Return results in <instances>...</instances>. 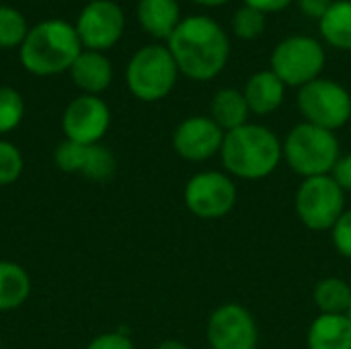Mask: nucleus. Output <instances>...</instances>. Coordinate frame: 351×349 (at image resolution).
Instances as JSON below:
<instances>
[{
    "label": "nucleus",
    "mask_w": 351,
    "mask_h": 349,
    "mask_svg": "<svg viewBox=\"0 0 351 349\" xmlns=\"http://www.w3.org/2000/svg\"><path fill=\"white\" fill-rule=\"evenodd\" d=\"M179 74L195 82L214 80L228 64L230 39L226 31L208 14L181 19L167 41Z\"/></svg>",
    "instance_id": "obj_1"
},
{
    "label": "nucleus",
    "mask_w": 351,
    "mask_h": 349,
    "mask_svg": "<svg viewBox=\"0 0 351 349\" xmlns=\"http://www.w3.org/2000/svg\"><path fill=\"white\" fill-rule=\"evenodd\" d=\"M220 158L228 175L245 181H259L280 167L284 148L274 130L261 123H245L224 134Z\"/></svg>",
    "instance_id": "obj_2"
},
{
    "label": "nucleus",
    "mask_w": 351,
    "mask_h": 349,
    "mask_svg": "<svg viewBox=\"0 0 351 349\" xmlns=\"http://www.w3.org/2000/svg\"><path fill=\"white\" fill-rule=\"evenodd\" d=\"M82 49L72 23L64 19H45L29 29L19 47V60L33 76H56L68 72Z\"/></svg>",
    "instance_id": "obj_3"
},
{
    "label": "nucleus",
    "mask_w": 351,
    "mask_h": 349,
    "mask_svg": "<svg viewBox=\"0 0 351 349\" xmlns=\"http://www.w3.org/2000/svg\"><path fill=\"white\" fill-rule=\"evenodd\" d=\"M282 148L288 167L304 179L331 175L335 163L341 156L335 132L323 130L306 121L294 125L288 132L286 140L282 142Z\"/></svg>",
    "instance_id": "obj_4"
},
{
    "label": "nucleus",
    "mask_w": 351,
    "mask_h": 349,
    "mask_svg": "<svg viewBox=\"0 0 351 349\" xmlns=\"http://www.w3.org/2000/svg\"><path fill=\"white\" fill-rule=\"evenodd\" d=\"M179 78V68L167 45L150 43L140 47L128 62L125 84L130 93L144 101L156 103L171 95Z\"/></svg>",
    "instance_id": "obj_5"
},
{
    "label": "nucleus",
    "mask_w": 351,
    "mask_h": 349,
    "mask_svg": "<svg viewBox=\"0 0 351 349\" xmlns=\"http://www.w3.org/2000/svg\"><path fill=\"white\" fill-rule=\"evenodd\" d=\"M325 47L311 35H290L282 39L269 60V70L286 84L300 88L317 78L325 70Z\"/></svg>",
    "instance_id": "obj_6"
},
{
    "label": "nucleus",
    "mask_w": 351,
    "mask_h": 349,
    "mask_svg": "<svg viewBox=\"0 0 351 349\" xmlns=\"http://www.w3.org/2000/svg\"><path fill=\"white\" fill-rule=\"evenodd\" d=\"M294 210L308 230H331L346 212V191L331 175L304 179L296 189Z\"/></svg>",
    "instance_id": "obj_7"
},
{
    "label": "nucleus",
    "mask_w": 351,
    "mask_h": 349,
    "mask_svg": "<svg viewBox=\"0 0 351 349\" xmlns=\"http://www.w3.org/2000/svg\"><path fill=\"white\" fill-rule=\"evenodd\" d=\"M298 111L306 123L337 132L351 119L350 91L329 78H317L298 88Z\"/></svg>",
    "instance_id": "obj_8"
},
{
    "label": "nucleus",
    "mask_w": 351,
    "mask_h": 349,
    "mask_svg": "<svg viewBox=\"0 0 351 349\" xmlns=\"http://www.w3.org/2000/svg\"><path fill=\"white\" fill-rule=\"evenodd\" d=\"M237 183L230 175L220 171L195 173L183 191L187 210L202 220H220L237 206Z\"/></svg>",
    "instance_id": "obj_9"
},
{
    "label": "nucleus",
    "mask_w": 351,
    "mask_h": 349,
    "mask_svg": "<svg viewBox=\"0 0 351 349\" xmlns=\"http://www.w3.org/2000/svg\"><path fill=\"white\" fill-rule=\"evenodd\" d=\"M74 27L84 49L105 53L123 37L125 14L113 0H90L82 6Z\"/></svg>",
    "instance_id": "obj_10"
},
{
    "label": "nucleus",
    "mask_w": 351,
    "mask_h": 349,
    "mask_svg": "<svg viewBox=\"0 0 351 349\" xmlns=\"http://www.w3.org/2000/svg\"><path fill=\"white\" fill-rule=\"evenodd\" d=\"M206 337L212 349H255L259 331L253 315L245 306L228 302L210 315Z\"/></svg>",
    "instance_id": "obj_11"
},
{
    "label": "nucleus",
    "mask_w": 351,
    "mask_h": 349,
    "mask_svg": "<svg viewBox=\"0 0 351 349\" xmlns=\"http://www.w3.org/2000/svg\"><path fill=\"white\" fill-rule=\"evenodd\" d=\"M111 125L109 105L97 95H80L68 103L62 115L66 140L90 146L99 144Z\"/></svg>",
    "instance_id": "obj_12"
},
{
    "label": "nucleus",
    "mask_w": 351,
    "mask_h": 349,
    "mask_svg": "<svg viewBox=\"0 0 351 349\" xmlns=\"http://www.w3.org/2000/svg\"><path fill=\"white\" fill-rule=\"evenodd\" d=\"M224 130L206 115H191L183 119L173 132L175 152L189 163H204L220 154Z\"/></svg>",
    "instance_id": "obj_13"
},
{
    "label": "nucleus",
    "mask_w": 351,
    "mask_h": 349,
    "mask_svg": "<svg viewBox=\"0 0 351 349\" xmlns=\"http://www.w3.org/2000/svg\"><path fill=\"white\" fill-rule=\"evenodd\" d=\"M72 82L84 93V95H101L109 88L113 80V64L103 51H90L82 49V53L76 58L72 68L68 70Z\"/></svg>",
    "instance_id": "obj_14"
},
{
    "label": "nucleus",
    "mask_w": 351,
    "mask_h": 349,
    "mask_svg": "<svg viewBox=\"0 0 351 349\" xmlns=\"http://www.w3.org/2000/svg\"><path fill=\"white\" fill-rule=\"evenodd\" d=\"M245 101L249 105V111L255 115H269L278 111L286 97V84L267 68L255 72L245 88H243Z\"/></svg>",
    "instance_id": "obj_15"
},
{
    "label": "nucleus",
    "mask_w": 351,
    "mask_h": 349,
    "mask_svg": "<svg viewBox=\"0 0 351 349\" xmlns=\"http://www.w3.org/2000/svg\"><path fill=\"white\" fill-rule=\"evenodd\" d=\"M136 16L144 33L169 41L181 23V6L177 0H138Z\"/></svg>",
    "instance_id": "obj_16"
},
{
    "label": "nucleus",
    "mask_w": 351,
    "mask_h": 349,
    "mask_svg": "<svg viewBox=\"0 0 351 349\" xmlns=\"http://www.w3.org/2000/svg\"><path fill=\"white\" fill-rule=\"evenodd\" d=\"M308 349H351V321L348 315H319L306 333Z\"/></svg>",
    "instance_id": "obj_17"
},
{
    "label": "nucleus",
    "mask_w": 351,
    "mask_h": 349,
    "mask_svg": "<svg viewBox=\"0 0 351 349\" xmlns=\"http://www.w3.org/2000/svg\"><path fill=\"white\" fill-rule=\"evenodd\" d=\"M249 115H251V111H249L243 91L226 86V88H220L212 97L210 117L224 130V134L249 123Z\"/></svg>",
    "instance_id": "obj_18"
},
{
    "label": "nucleus",
    "mask_w": 351,
    "mask_h": 349,
    "mask_svg": "<svg viewBox=\"0 0 351 349\" xmlns=\"http://www.w3.org/2000/svg\"><path fill=\"white\" fill-rule=\"evenodd\" d=\"M31 294V278L27 269L14 261H0V313L14 311L27 302Z\"/></svg>",
    "instance_id": "obj_19"
},
{
    "label": "nucleus",
    "mask_w": 351,
    "mask_h": 349,
    "mask_svg": "<svg viewBox=\"0 0 351 349\" xmlns=\"http://www.w3.org/2000/svg\"><path fill=\"white\" fill-rule=\"evenodd\" d=\"M323 39L341 51H351V0H333L331 8L319 21Z\"/></svg>",
    "instance_id": "obj_20"
},
{
    "label": "nucleus",
    "mask_w": 351,
    "mask_h": 349,
    "mask_svg": "<svg viewBox=\"0 0 351 349\" xmlns=\"http://www.w3.org/2000/svg\"><path fill=\"white\" fill-rule=\"evenodd\" d=\"M313 300L321 315H348L351 304V286L343 278H325L315 286Z\"/></svg>",
    "instance_id": "obj_21"
},
{
    "label": "nucleus",
    "mask_w": 351,
    "mask_h": 349,
    "mask_svg": "<svg viewBox=\"0 0 351 349\" xmlns=\"http://www.w3.org/2000/svg\"><path fill=\"white\" fill-rule=\"evenodd\" d=\"M29 23L25 14L10 6L0 4V49H19L29 33Z\"/></svg>",
    "instance_id": "obj_22"
},
{
    "label": "nucleus",
    "mask_w": 351,
    "mask_h": 349,
    "mask_svg": "<svg viewBox=\"0 0 351 349\" xmlns=\"http://www.w3.org/2000/svg\"><path fill=\"white\" fill-rule=\"evenodd\" d=\"M267 25V14L243 4L230 19V29L232 33L243 39V41H253L263 35Z\"/></svg>",
    "instance_id": "obj_23"
},
{
    "label": "nucleus",
    "mask_w": 351,
    "mask_h": 349,
    "mask_svg": "<svg viewBox=\"0 0 351 349\" xmlns=\"http://www.w3.org/2000/svg\"><path fill=\"white\" fill-rule=\"evenodd\" d=\"M90 146H84V144H78V142H72V140L60 142L56 146V152H53L56 167L60 171H64V173H80L82 175L84 169H86V163H88Z\"/></svg>",
    "instance_id": "obj_24"
},
{
    "label": "nucleus",
    "mask_w": 351,
    "mask_h": 349,
    "mask_svg": "<svg viewBox=\"0 0 351 349\" xmlns=\"http://www.w3.org/2000/svg\"><path fill=\"white\" fill-rule=\"evenodd\" d=\"M25 117V101L12 86H0V134H8L21 125Z\"/></svg>",
    "instance_id": "obj_25"
},
{
    "label": "nucleus",
    "mask_w": 351,
    "mask_h": 349,
    "mask_svg": "<svg viewBox=\"0 0 351 349\" xmlns=\"http://www.w3.org/2000/svg\"><path fill=\"white\" fill-rule=\"evenodd\" d=\"M25 160L21 150L6 140H0V187L12 185L23 173Z\"/></svg>",
    "instance_id": "obj_26"
},
{
    "label": "nucleus",
    "mask_w": 351,
    "mask_h": 349,
    "mask_svg": "<svg viewBox=\"0 0 351 349\" xmlns=\"http://www.w3.org/2000/svg\"><path fill=\"white\" fill-rule=\"evenodd\" d=\"M115 173V156L101 144H93L88 152V163L84 169V177L93 181H107Z\"/></svg>",
    "instance_id": "obj_27"
},
{
    "label": "nucleus",
    "mask_w": 351,
    "mask_h": 349,
    "mask_svg": "<svg viewBox=\"0 0 351 349\" xmlns=\"http://www.w3.org/2000/svg\"><path fill=\"white\" fill-rule=\"evenodd\" d=\"M331 239L337 253L346 259H351V210H346L341 218L331 228Z\"/></svg>",
    "instance_id": "obj_28"
},
{
    "label": "nucleus",
    "mask_w": 351,
    "mask_h": 349,
    "mask_svg": "<svg viewBox=\"0 0 351 349\" xmlns=\"http://www.w3.org/2000/svg\"><path fill=\"white\" fill-rule=\"evenodd\" d=\"M86 349H136L132 339L123 333H103L97 335Z\"/></svg>",
    "instance_id": "obj_29"
},
{
    "label": "nucleus",
    "mask_w": 351,
    "mask_h": 349,
    "mask_svg": "<svg viewBox=\"0 0 351 349\" xmlns=\"http://www.w3.org/2000/svg\"><path fill=\"white\" fill-rule=\"evenodd\" d=\"M331 177L346 193H351V154L339 156V160L335 163L331 171Z\"/></svg>",
    "instance_id": "obj_30"
},
{
    "label": "nucleus",
    "mask_w": 351,
    "mask_h": 349,
    "mask_svg": "<svg viewBox=\"0 0 351 349\" xmlns=\"http://www.w3.org/2000/svg\"><path fill=\"white\" fill-rule=\"evenodd\" d=\"M296 2H298V8L302 10V14L317 19V21H321L333 4V0H296Z\"/></svg>",
    "instance_id": "obj_31"
},
{
    "label": "nucleus",
    "mask_w": 351,
    "mask_h": 349,
    "mask_svg": "<svg viewBox=\"0 0 351 349\" xmlns=\"http://www.w3.org/2000/svg\"><path fill=\"white\" fill-rule=\"evenodd\" d=\"M294 0H245L247 6L263 12V14H274V12H282L286 6H290Z\"/></svg>",
    "instance_id": "obj_32"
},
{
    "label": "nucleus",
    "mask_w": 351,
    "mask_h": 349,
    "mask_svg": "<svg viewBox=\"0 0 351 349\" xmlns=\"http://www.w3.org/2000/svg\"><path fill=\"white\" fill-rule=\"evenodd\" d=\"M156 349H189L183 341H177V339H167V341H162V344H158V348Z\"/></svg>",
    "instance_id": "obj_33"
},
{
    "label": "nucleus",
    "mask_w": 351,
    "mask_h": 349,
    "mask_svg": "<svg viewBox=\"0 0 351 349\" xmlns=\"http://www.w3.org/2000/svg\"><path fill=\"white\" fill-rule=\"evenodd\" d=\"M191 2H195V4H199V6H222V4H228L230 0H191Z\"/></svg>",
    "instance_id": "obj_34"
},
{
    "label": "nucleus",
    "mask_w": 351,
    "mask_h": 349,
    "mask_svg": "<svg viewBox=\"0 0 351 349\" xmlns=\"http://www.w3.org/2000/svg\"><path fill=\"white\" fill-rule=\"evenodd\" d=\"M348 317H350V321H351V304H350V311H348Z\"/></svg>",
    "instance_id": "obj_35"
},
{
    "label": "nucleus",
    "mask_w": 351,
    "mask_h": 349,
    "mask_svg": "<svg viewBox=\"0 0 351 349\" xmlns=\"http://www.w3.org/2000/svg\"><path fill=\"white\" fill-rule=\"evenodd\" d=\"M0 4H2V0H0Z\"/></svg>",
    "instance_id": "obj_36"
}]
</instances>
